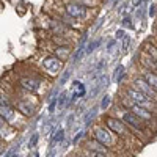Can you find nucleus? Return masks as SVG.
Here are the masks:
<instances>
[{"label":"nucleus","mask_w":157,"mask_h":157,"mask_svg":"<svg viewBox=\"0 0 157 157\" xmlns=\"http://www.w3.org/2000/svg\"><path fill=\"white\" fill-rule=\"evenodd\" d=\"M33 157H39V155H38V152H36V154H33Z\"/></svg>","instance_id":"obj_33"},{"label":"nucleus","mask_w":157,"mask_h":157,"mask_svg":"<svg viewBox=\"0 0 157 157\" xmlns=\"http://www.w3.org/2000/svg\"><path fill=\"white\" fill-rule=\"evenodd\" d=\"M8 157H19V155H17V154H16V155H11V154H8Z\"/></svg>","instance_id":"obj_32"},{"label":"nucleus","mask_w":157,"mask_h":157,"mask_svg":"<svg viewBox=\"0 0 157 157\" xmlns=\"http://www.w3.org/2000/svg\"><path fill=\"white\" fill-rule=\"evenodd\" d=\"M17 109H19V110H21L24 115H27V116H32V115L35 113V110H33V105H30L29 102H19Z\"/></svg>","instance_id":"obj_13"},{"label":"nucleus","mask_w":157,"mask_h":157,"mask_svg":"<svg viewBox=\"0 0 157 157\" xmlns=\"http://www.w3.org/2000/svg\"><path fill=\"white\" fill-rule=\"evenodd\" d=\"M129 44H130V39H129V36H124V38H123V52H127Z\"/></svg>","instance_id":"obj_21"},{"label":"nucleus","mask_w":157,"mask_h":157,"mask_svg":"<svg viewBox=\"0 0 157 157\" xmlns=\"http://www.w3.org/2000/svg\"><path fill=\"white\" fill-rule=\"evenodd\" d=\"M115 44H116V39H113V41H110V43L107 44V50H109V52H112V49H113V46H115Z\"/></svg>","instance_id":"obj_30"},{"label":"nucleus","mask_w":157,"mask_h":157,"mask_svg":"<svg viewBox=\"0 0 157 157\" xmlns=\"http://www.w3.org/2000/svg\"><path fill=\"white\" fill-rule=\"evenodd\" d=\"M72 2H75V3H78V5H83V6H86V8L98 5V0H72Z\"/></svg>","instance_id":"obj_15"},{"label":"nucleus","mask_w":157,"mask_h":157,"mask_svg":"<svg viewBox=\"0 0 157 157\" xmlns=\"http://www.w3.org/2000/svg\"><path fill=\"white\" fill-rule=\"evenodd\" d=\"M132 113L137 115L140 120H143V121H151L152 120V112L148 110L146 107L138 105V104H135V102L132 104Z\"/></svg>","instance_id":"obj_7"},{"label":"nucleus","mask_w":157,"mask_h":157,"mask_svg":"<svg viewBox=\"0 0 157 157\" xmlns=\"http://www.w3.org/2000/svg\"><path fill=\"white\" fill-rule=\"evenodd\" d=\"M96 113H98V109H93V112H90V113L86 115V118H85V124H90V121L96 116Z\"/></svg>","instance_id":"obj_20"},{"label":"nucleus","mask_w":157,"mask_h":157,"mask_svg":"<svg viewBox=\"0 0 157 157\" xmlns=\"http://www.w3.org/2000/svg\"><path fill=\"white\" fill-rule=\"evenodd\" d=\"M13 115H14V110L8 105V102H3V104L0 102V116H2L5 121H11Z\"/></svg>","instance_id":"obj_10"},{"label":"nucleus","mask_w":157,"mask_h":157,"mask_svg":"<svg viewBox=\"0 0 157 157\" xmlns=\"http://www.w3.org/2000/svg\"><path fill=\"white\" fill-rule=\"evenodd\" d=\"M107 127H109V129H112L113 132H115V134H118V135H124V134H126L124 123L115 120V118H109V120H107Z\"/></svg>","instance_id":"obj_8"},{"label":"nucleus","mask_w":157,"mask_h":157,"mask_svg":"<svg viewBox=\"0 0 157 157\" xmlns=\"http://www.w3.org/2000/svg\"><path fill=\"white\" fill-rule=\"evenodd\" d=\"M88 157H107L104 152H98V151H88Z\"/></svg>","instance_id":"obj_22"},{"label":"nucleus","mask_w":157,"mask_h":157,"mask_svg":"<svg viewBox=\"0 0 157 157\" xmlns=\"http://www.w3.org/2000/svg\"><path fill=\"white\" fill-rule=\"evenodd\" d=\"M54 55H55V57H57L58 60H63V58H66V57H68V47H58V49H55Z\"/></svg>","instance_id":"obj_14"},{"label":"nucleus","mask_w":157,"mask_h":157,"mask_svg":"<svg viewBox=\"0 0 157 157\" xmlns=\"http://www.w3.org/2000/svg\"><path fill=\"white\" fill-rule=\"evenodd\" d=\"M109 104H110V96H104V99L101 101V109L102 110H107L109 109Z\"/></svg>","instance_id":"obj_18"},{"label":"nucleus","mask_w":157,"mask_h":157,"mask_svg":"<svg viewBox=\"0 0 157 157\" xmlns=\"http://www.w3.org/2000/svg\"><path fill=\"white\" fill-rule=\"evenodd\" d=\"M36 141H38V134H35V135L32 137V140H30V143H29V148H33V146L36 145Z\"/></svg>","instance_id":"obj_25"},{"label":"nucleus","mask_w":157,"mask_h":157,"mask_svg":"<svg viewBox=\"0 0 157 157\" xmlns=\"http://www.w3.org/2000/svg\"><path fill=\"white\" fill-rule=\"evenodd\" d=\"M69 75H71V72H69V71L64 72V74L61 75V78H60V85H64V82H66L68 78H69Z\"/></svg>","instance_id":"obj_23"},{"label":"nucleus","mask_w":157,"mask_h":157,"mask_svg":"<svg viewBox=\"0 0 157 157\" xmlns=\"http://www.w3.org/2000/svg\"><path fill=\"white\" fill-rule=\"evenodd\" d=\"M141 78H143V80H145L149 86H152V88L155 90V86H157V77H155V72H154V71H145Z\"/></svg>","instance_id":"obj_11"},{"label":"nucleus","mask_w":157,"mask_h":157,"mask_svg":"<svg viewBox=\"0 0 157 157\" xmlns=\"http://www.w3.org/2000/svg\"><path fill=\"white\" fill-rule=\"evenodd\" d=\"M94 140H98L99 143H102L104 146H112V143H113V138H112L110 132H109V130H105V129H102V127H99V129L94 130Z\"/></svg>","instance_id":"obj_6"},{"label":"nucleus","mask_w":157,"mask_h":157,"mask_svg":"<svg viewBox=\"0 0 157 157\" xmlns=\"http://www.w3.org/2000/svg\"><path fill=\"white\" fill-rule=\"evenodd\" d=\"M99 44H101V39H96V41H93V43H88L85 52H86V54H91V52H94V49H96Z\"/></svg>","instance_id":"obj_16"},{"label":"nucleus","mask_w":157,"mask_h":157,"mask_svg":"<svg viewBox=\"0 0 157 157\" xmlns=\"http://www.w3.org/2000/svg\"><path fill=\"white\" fill-rule=\"evenodd\" d=\"M115 77H116V82L120 83L124 77V66H118V69L115 71Z\"/></svg>","instance_id":"obj_17"},{"label":"nucleus","mask_w":157,"mask_h":157,"mask_svg":"<svg viewBox=\"0 0 157 157\" xmlns=\"http://www.w3.org/2000/svg\"><path fill=\"white\" fill-rule=\"evenodd\" d=\"M83 134H85V132H83V130H80V132H78V134H77V137H75V138H74V143H77V141H78V140H80V138H82V135H83Z\"/></svg>","instance_id":"obj_31"},{"label":"nucleus","mask_w":157,"mask_h":157,"mask_svg":"<svg viewBox=\"0 0 157 157\" xmlns=\"http://www.w3.org/2000/svg\"><path fill=\"white\" fill-rule=\"evenodd\" d=\"M121 118H123V123H124V124L134 127V129H137V130H141L143 127H145V121L140 120V118H138L137 115H134L132 112H124Z\"/></svg>","instance_id":"obj_4"},{"label":"nucleus","mask_w":157,"mask_h":157,"mask_svg":"<svg viewBox=\"0 0 157 157\" xmlns=\"http://www.w3.org/2000/svg\"><path fill=\"white\" fill-rule=\"evenodd\" d=\"M55 105H57V98H54V101H52V102H50V105H49V112H50V113H54Z\"/></svg>","instance_id":"obj_26"},{"label":"nucleus","mask_w":157,"mask_h":157,"mask_svg":"<svg viewBox=\"0 0 157 157\" xmlns=\"http://www.w3.org/2000/svg\"><path fill=\"white\" fill-rule=\"evenodd\" d=\"M61 60H58L55 55H50V57H47V58H44L43 60V68L46 69V72H49V74H58V71L61 69Z\"/></svg>","instance_id":"obj_3"},{"label":"nucleus","mask_w":157,"mask_h":157,"mask_svg":"<svg viewBox=\"0 0 157 157\" xmlns=\"http://www.w3.org/2000/svg\"><path fill=\"white\" fill-rule=\"evenodd\" d=\"M86 148L88 151H98V152H107V146H104L102 143H99L98 140H93V141H88L86 143Z\"/></svg>","instance_id":"obj_12"},{"label":"nucleus","mask_w":157,"mask_h":157,"mask_svg":"<svg viewBox=\"0 0 157 157\" xmlns=\"http://www.w3.org/2000/svg\"><path fill=\"white\" fill-rule=\"evenodd\" d=\"M127 96L132 99L135 104H138V105L148 107V110H151V107H152V99H151L148 94L141 93V91H138V90H135V88H129V90H127ZM151 112H152V110H151Z\"/></svg>","instance_id":"obj_1"},{"label":"nucleus","mask_w":157,"mask_h":157,"mask_svg":"<svg viewBox=\"0 0 157 157\" xmlns=\"http://www.w3.org/2000/svg\"><path fill=\"white\" fill-rule=\"evenodd\" d=\"M64 11H66V14L72 19H85L88 16V8L83 6V5H78L75 2H71L64 6Z\"/></svg>","instance_id":"obj_2"},{"label":"nucleus","mask_w":157,"mask_h":157,"mask_svg":"<svg viewBox=\"0 0 157 157\" xmlns=\"http://www.w3.org/2000/svg\"><path fill=\"white\" fill-rule=\"evenodd\" d=\"M21 85L22 88L29 90V91H36L39 88V85H41V82L38 80V78H32V77H24L21 80Z\"/></svg>","instance_id":"obj_9"},{"label":"nucleus","mask_w":157,"mask_h":157,"mask_svg":"<svg viewBox=\"0 0 157 157\" xmlns=\"http://www.w3.org/2000/svg\"><path fill=\"white\" fill-rule=\"evenodd\" d=\"M143 0H130V8H137L138 5H141Z\"/></svg>","instance_id":"obj_27"},{"label":"nucleus","mask_w":157,"mask_h":157,"mask_svg":"<svg viewBox=\"0 0 157 157\" xmlns=\"http://www.w3.org/2000/svg\"><path fill=\"white\" fill-rule=\"evenodd\" d=\"M124 36H126V35H124V30H118V32H116V38H115V39H123Z\"/></svg>","instance_id":"obj_29"},{"label":"nucleus","mask_w":157,"mask_h":157,"mask_svg":"<svg viewBox=\"0 0 157 157\" xmlns=\"http://www.w3.org/2000/svg\"><path fill=\"white\" fill-rule=\"evenodd\" d=\"M64 138V130L63 129H60L58 132L55 134V137H54V143H58V141H61Z\"/></svg>","instance_id":"obj_19"},{"label":"nucleus","mask_w":157,"mask_h":157,"mask_svg":"<svg viewBox=\"0 0 157 157\" xmlns=\"http://www.w3.org/2000/svg\"><path fill=\"white\" fill-rule=\"evenodd\" d=\"M149 16L151 17L155 16V3H151V6H149Z\"/></svg>","instance_id":"obj_28"},{"label":"nucleus","mask_w":157,"mask_h":157,"mask_svg":"<svg viewBox=\"0 0 157 157\" xmlns=\"http://www.w3.org/2000/svg\"><path fill=\"white\" fill-rule=\"evenodd\" d=\"M123 25H124V27H130V29H132V19H130V17H124L123 19Z\"/></svg>","instance_id":"obj_24"},{"label":"nucleus","mask_w":157,"mask_h":157,"mask_svg":"<svg viewBox=\"0 0 157 157\" xmlns=\"http://www.w3.org/2000/svg\"><path fill=\"white\" fill-rule=\"evenodd\" d=\"M134 88L135 90H138V91H141V93H145V94H148L151 99H155V90L152 88V86H149L143 78H135L134 80Z\"/></svg>","instance_id":"obj_5"}]
</instances>
